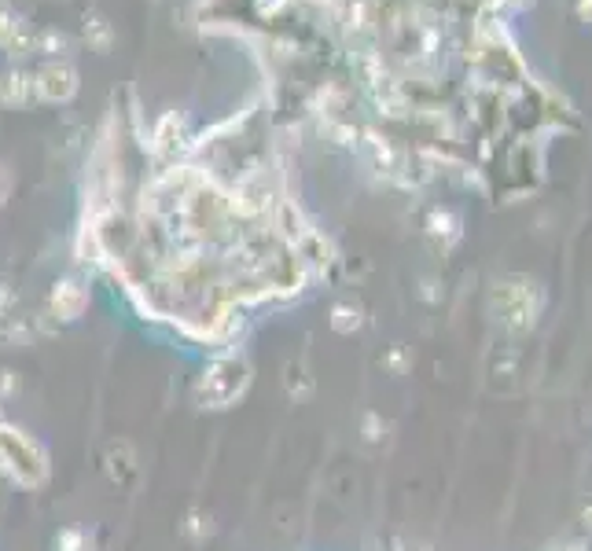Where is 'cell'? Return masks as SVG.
Returning a JSON list of instances; mask_svg holds the SVG:
<instances>
[{"label": "cell", "mask_w": 592, "mask_h": 551, "mask_svg": "<svg viewBox=\"0 0 592 551\" xmlns=\"http://www.w3.org/2000/svg\"><path fill=\"white\" fill-rule=\"evenodd\" d=\"M34 85L45 100H70L74 89H78V70L70 63H48V67L37 70Z\"/></svg>", "instance_id": "1"}, {"label": "cell", "mask_w": 592, "mask_h": 551, "mask_svg": "<svg viewBox=\"0 0 592 551\" xmlns=\"http://www.w3.org/2000/svg\"><path fill=\"white\" fill-rule=\"evenodd\" d=\"M30 89H34V78H30V74H23V70H8V78L0 81V100L4 103H26Z\"/></svg>", "instance_id": "2"}, {"label": "cell", "mask_w": 592, "mask_h": 551, "mask_svg": "<svg viewBox=\"0 0 592 551\" xmlns=\"http://www.w3.org/2000/svg\"><path fill=\"white\" fill-rule=\"evenodd\" d=\"M111 23L103 15H85V41H89L96 52H107L111 48Z\"/></svg>", "instance_id": "3"}, {"label": "cell", "mask_w": 592, "mask_h": 551, "mask_svg": "<svg viewBox=\"0 0 592 551\" xmlns=\"http://www.w3.org/2000/svg\"><path fill=\"white\" fill-rule=\"evenodd\" d=\"M19 41H26V30H23V19L12 12V8H0V45L4 48H15Z\"/></svg>", "instance_id": "4"}, {"label": "cell", "mask_w": 592, "mask_h": 551, "mask_svg": "<svg viewBox=\"0 0 592 551\" xmlns=\"http://www.w3.org/2000/svg\"><path fill=\"white\" fill-rule=\"evenodd\" d=\"M37 48L41 52H48V56H63V52H70V37L67 34H59V30H45V34L37 37Z\"/></svg>", "instance_id": "5"}]
</instances>
